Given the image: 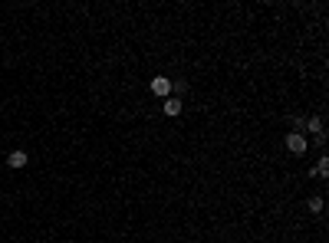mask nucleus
Segmentation results:
<instances>
[{"label":"nucleus","mask_w":329,"mask_h":243,"mask_svg":"<svg viewBox=\"0 0 329 243\" xmlns=\"http://www.w3.org/2000/svg\"><path fill=\"white\" fill-rule=\"evenodd\" d=\"M286 148H290L293 155H306V135L303 132H290L286 135Z\"/></svg>","instance_id":"nucleus-1"},{"label":"nucleus","mask_w":329,"mask_h":243,"mask_svg":"<svg viewBox=\"0 0 329 243\" xmlns=\"http://www.w3.org/2000/svg\"><path fill=\"white\" fill-rule=\"evenodd\" d=\"M152 92H155V96H162V99H168V92H171V79H168V76L152 79Z\"/></svg>","instance_id":"nucleus-2"},{"label":"nucleus","mask_w":329,"mask_h":243,"mask_svg":"<svg viewBox=\"0 0 329 243\" xmlns=\"http://www.w3.org/2000/svg\"><path fill=\"white\" fill-rule=\"evenodd\" d=\"M27 161H30L27 151H10V155H7V165L10 168H27Z\"/></svg>","instance_id":"nucleus-3"},{"label":"nucleus","mask_w":329,"mask_h":243,"mask_svg":"<svg viewBox=\"0 0 329 243\" xmlns=\"http://www.w3.org/2000/svg\"><path fill=\"white\" fill-rule=\"evenodd\" d=\"M162 109H164V115H178V112H181V99H175V96H168Z\"/></svg>","instance_id":"nucleus-4"},{"label":"nucleus","mask_w":329,"mask_h":243,"mask_svg":"<svg viewBox=\"0 0 329 243\" xmlns=\"http://www.w3.org/2000/svg\"><path fill=\"white\" fill-rule=\"evenodd\" d=\"M303 125H306V128H309L313 135H316V138L323 135V119H309V122H303Z\"/></svg>","instance_id":"nucleus-5"},{"label":"nucleus","mask_w":329,"mask_h":243,"mask_svg":"<svg viewBox=\"0 0 329 243\" xmlns=\"http://www.w3.org/2000/svg\"><path fill=\"white\" fill-rule=\"evenodd\" d=\"M316 174H319V177H326V174H329V158H319V165H316Z\"/></svg>","instance_id":"nucleus-6"},{"label":"nucleus","mask_w":329,"mask_h":243,"mask_svg":"<svg viewBox=\"0 0 329 243\" xmlns=\"http://www.w3.org/2000/svg\"><path fill=\"white\" fill-rule=\"evenodd\" d=\"M309 210L319 214V210H323V197H309Z\"/></svg>","instance_id":"nucleus-7"}]
</instances>
